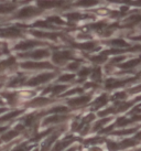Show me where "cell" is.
<instances>
[{
    "instance_id": "1",
    "label": "cell",
    "mask_w": 141,
    "mask_h": 151,
    "mask_svg": "<svg viewBox=\"0 0 141 151\" xmlns=\"http://www.w3.org/2000/svg\"><path fill=\"white\" fill-rule=\"evenodd\" d=\"M54 77L53 73H43V74H40V75L34 76L33 78L28 82V85L29 86H37V85L44 84L46 82L51 81Z\"/></svg>"
},
{
    "instance_id": "2",
    "label": "cell",
    "mask_w": 141,
    "mask_h": 151,
    "mask_svg": "<svg viewBox=\"0 0 141 151\" xmlns=\"http://www.w3.org/2000/svg\"><path fill=\"white\" fill-rule=\"evenodd\" d=\"M73 58V54H72V52L70 51H58V52H55L52 56V59L55 63L58 64H63L64 62H66L68 60H70Z\"/></svg>"
},
{
    "instance_id": "3",
    "label": "cell",
    "mask_w": 141,
    "mask_h": 151,
    "mask_svg": "<svg viewBox=\"0 0 141 151\" xmlns=\"http://www.w3.org/2000/svg\"><path fill=\"white\" fill-rule=\"evenodd\" d=\"M65 2L63 0H39L37 1V7L43 9H52L56 7H62Z\"/></svg>"
},
{
    "instance_id": "4",
    "label": "cell",
    "mask_w": 141,
    "mask_h": 151,
    "mask_svg": "<svg viewBox=\"0 0 141 151\" xmlns=\"http://www.w3.org/2000/svg\"><path fill=\"white\" fill-rule=\"evenodd\" d=\"M22 68L25 70H39V68H52V65L47 62H24L21 64Z\"/></svg>"
},
{
    "instance_id": "5",
    "label": "cell",
    "mask_w": 141,
    "mask_h": 151,
    "mask_svg": "<svg viewBox=\"0 0 141 151\" xmlns=\"http://www.w3.org/2000/svg\"><path fill=\"white\" fill-rule=\"evenodd\" d=\"M40 12V10L37 9L35 7H24L23 9H21L20 11L18 12L17 14V18L19 19H27V18H31L33 17V16H37V13Z\"/></svg>"
},
{
    "instance_id": "6",
    "label": "cell",
    "mask_w": 141,
    "mask_h": 151,
    "mask_svg": "<svg viewBox=\"0 0 141 151\" xmlns=\"http://www.w3.org/2000/svg\"><path fill=\"white\" fill-rule=\"evenodd\" d=\"M50 55V52L47 50H35L33 52H30V53H27V54H23L21 56L23 58H31L33 60H42V59H45Z\"/></svg>"
},
{
    "instance_id": "7",
    "label": "cell",
    "mask_w": 141,
    "mask_h": 151,
    "mask_svg": "<svg viewBox=\"0 0 141 151\" xmlns=\"http://www.w3.org/2000/svg\"><path fill=\"white\" fill-rule=\"evenodd\" d=\"M41 42H37V41H33V40H28V41H22L20 42L19 44L16 45V50L18 51H28V50H31V49H33L35 46L40 45Z\"/></svg>"
},
{
    "instance_id": "8",
    "label": "cell",
    "mask_w": 141,
    "mask_h": 151,
    "mask_svg": "<svg viewBox=\"0 0 141 151\" xmlns=\"http://www.w3.org/2000/svg\"><path fill=\"white\" fill-rule=\"evenodd\" d=\"M21 35V31L17 28H7L0 30V37L2 38H18Z\"/></svg>"
},
{
    "instance_id": "9",
    "label": "cell",
    "mask_w": 141,
    "mask_h": 151,
    "mask_svg": "<svg viewBox=\"0 0 141 151\" xmlns=\"http://www.w3.org/2000/svg\"><path fill=\"white\" fill-rule=\"evenodd\" d=\"M89 101H91V97L89 96H79V97L74 98V99L68 101V105L73 106V107H78V106L87 104Z\"/></svg>"
},
{
    "instance_id": "10",
    "label": "cell",
    "mask_w": 141,
    "mask_h": 151,
    "mask_svg": "<svg viewBox=\"0 0 141 151\" xmlns=\"http://www.w3.org/2000/svg\"><path fill=\"white\" fill-rule=\"evenodd\" d=\"M99 4V0H78L76 2V6L77 7H94L96 4Z\"/></svg>"
},
{
    "instance_id": "11",
    "label": "cell",
    "mask_w": 141,
    "mask_h": 151,
    "mask_svg": "<svg viewBox=\"0 0 141 151\" xmlns=\"http://www.w3.org/2000/svg\"><path fill=\"white\" fill-rule=\"evenodd\" d=\"M32 34L37 38H49V39H56L58 34L52 32H41V31H32Z\"/></svg>"
},
{
    "instance_id": "12",
    "label": "cell",
    "mask_w": 141,
    "mask_h": 151,
    "mask_svg": "<svg viewBox=\"0 0 141 151\" xmlns=\"http://www.w3.org/2000/svg\"><path fill=\"white\" fill-rule=\"evenodd\" d=\"M16 63V60L13 58H10V59H7L4 61H1L0 62V72H4V70H7L8 67H11L12 65H14Z\"/></svg>"
},
{
    "instance_id": "13",
    "label": "cell",
    "mask_w": 141,
    "mask_h": 151,
    "mask_svg": "<svg viewBox=\"0 0 141 151\" xmlns=\"http://www.w3.org/2000/svg\"><path fill=\"white\" fill-rule=\"evenodd\" d=\"M141 63V58H138V59H132L128 61V62H126V63L121 64L120 67L121 68H132V67L137 66L139 64Z\"/></svg>"
},
{
    "instance_id": "14",
    "label": "cell",
    "mask_w": 141,
    "mask_h": 151,
    "mask_svg": "<svg viewBox=\"0 0 141 151\" xmlns=\"http://www.w3.org/2000/svg\"><path fill=\"white\" fill-rule=\"evenodd\" d=\"M66 89V86L65 85H55L53 87H50L47 88L45 91V93H52L53 95H58V94H61L63 91H65Z\"/></svg>"
},
{
    "instance_id": "15",
    "label": "cell",
    "mask_w": 141,
    "mask_h": 151,
    "mask_svg": "<svg viewBox=\"0 0 141 151\" xmlns=\"http://www.w3.org/2000/svg\"><path fill=\"white\" fill-rule=\"evenodd\" d=\"M14 9H16L14 4H0V14H7V13L12 12Z\"/></svg>"
},
{
    "instance_id": "16",
    "label": "cell",
    "mask_w": 141,
    "mask_h": 151,
    "mask_svg": "<svg viewBox=\"0 0 141 151\" xmlns=\"http://www.w3.org/2000/svg\"><path fill=\"white\" fill-rule=\"evenodd\" d=\"M141 22V14H132L126 20V23L128 25H133L138 24Z\"/></svg>"
},
{
    "instance_id": "17",
    "label": "cell",
    "mask_w": 141,
    "mask_h": 151,
    "mask_svg": "<svg viewBox=\"0 0 141 151\" xmlns=\"http://www.w3.org/2000/svg\"><path fill=\"white\" fill-rule=\"evenodd\" d=\"M65 117L64 116H58V115H55V116H52V117H47L44 120V125H47V124H56V122H60L64 120Z\"/></svg>"
},
{
    "instance_id": "18",
    "label": "cell",
    "mask_w": 141,
    "mask_h": 151,
    "mask_svg": "<svg viewBox=\"0 0 141 151\" xmlns=\"http://www.w3.org/2000/svg\"><path fill=\"white\" fill-rule=\"evenodd\" d=\"M110 44L112 46H115V47H119V49H121V47H129V44L122 39H115L110 42Z\"/></svg>"
},
{
    "instance_id": "19",
    "label": "cell",
    "mask_w": 141,
    "mask_h": 151,
    "mask_svg": "<svg viewBox=\"0 0 141 151\" xmlns=\"http://www.w3.org/2000/svg\"><path fill=\"white\" fill-rule=\"evenodd\" d=\"M78 47L81 49H83V50H86V51H91L95 49L96 44L94 42H86V43H83V44H78Z\"/></svg>"
},
{
    "instance_id": "20",
    "label": "cell",
    "mask_w": 141,
    "mask_h": 151,
    "mask_svg": "<svg viewBox=\"0 0 141 151\" xmlns=\"http://www.w3.org/2000/svg\"><path fill=\"white\" fill-rule=\"evenodd\" d=\"M21 113H22L21 110H16V111H13V113H10V114H8V115H6V116H4L2 118H0V122H4V120L12 119V118L17 117L18 115H20Z\"/></svg>"
},
{
    "instance_id": "21",
    "label": "cell",
    "mask_w": 141,
    "mask_h": 151,
    "mask_svg": "<svg viewBox=\"0 0 141 151\" xmlns=\"http://www.w3.org/2000/svg\"><path fill=\"white\" fill-rule=\"evenodd\" d=\"M49 99L47 98H37V99H34L32 103H31V105L33 106H43L45 105V104H47L49 103Z\"/></svg>"
},
{
    "instance_id": "22",
    "label": "cell",
    "mask_w": 141,
    "mask_h": 151,
    "mask_svg": "<svg viewBox=\"0 0 141 151\" xmlns=\"http://www.w3.org/2000/svg\"><path fill=\"white\" fill-rule=\"evenodd\" d=\"M108 98L106 95H103V96H100L97 101H95V106L96 107H100V106H104L106 103H107Z\"/></svg>"
},
{
    "instance_id": "23",
    "label": "cell",
    "mask_w": 141,
    "mask_h": 151,
    "mask_svg": "<svg viewBox=\"0 0 141 151\" xmlns=\"http://www.w3.org/2000/svg\"><path fill=\"white\" fill-rule=\"evenodd\" d=\"M47 22L49 23H56V24H64V21H63L61 18L56 17V16L47 18Z\"/></svg>"
},
{
    "instance_id": "24",
    "label": "cell",
    "mask_w": 141,
    "mask_h": 151,
    "mask_svg": "<svg viewBox=\"0 0 141 151\" xmlns=\"http://www.w3.org/2000/svg\"><path fill=\"white\" fill-rule=\"evenodd\" d=\"M66 17L68 20H70V21H77V20H79V19H82L83 16L79 14V13H67Z\"/></svg>"
},
{
    "instance_id": "25",
    "label": "cell",
    "mask_w": 141,
    "mask_h": 151,
    "mask_svg": "<svg viewBox=\"0 0 141 151\" xmlns=\"http://www.w3.org/2000/svg\"><path fill=\"white\" fill-rule=\"evenodd\" d=\"M75 78L74 74H64L58 78V82H70Z\"/></svg>"
},
{
    "instance_id": "26",
    "label": "cell",
    "mask_w": 141,
    "mask_h": 151,
    "mask_svg": "<svg viewBox=\"0 0 141 151\" xmlns=\"http://www.w3.org/2000/svg\"><path fill=\"white\" fill-rule=\"evenodd\" d=\"M35 27H39V28H45V29H52L53 27L51 25V23H49L47 21H37L34 23Z\"/></svg>"
},
{
    "instance_id": "27",
    "label": "cell",
    "mask_w": 141,
    "mask_h": 151,
    "mask_svg": "<svg viewBox=\"0 0 141 151\" xmlns=\"http://www.w3.org/2000/svg\"><path fill=\"white\" fill-rule=\"evenodd\" d=\"M17 134H18L17 131H9L8 134H6L2 136V140H4V141H9L10 139L14 138Z\"/></svg>"
},
{
    "instance_id": "28",
    "label": "cell",
    "mask_w": 141,
    "mask_h": 151,
    "mask_svg": "<svg viewBox=\"0 0 141 151\" xmlns=\"http://www.w3.org/2000/svg\"><path fill=\"white\" fill-rule=\"evenodd\" d=\"M106 55L104 54H100V55H97V56H93L91 58V61H94L96 63H104L105 61H106Z\"/></svg>"
},
{
    "instance_id": "29",
    "label": "cell",
    "mask_w": 141,
    "mask_h": 151,
    "mask_svg": "<svg viewBox=\"0 0 141 151\" xmlns=\"http://www.w3.org/2000/svg\"><path fill=\"white\" fill-rule=\"evenodd\" d=\"M23 81H24V77H21V76H19V77H17V78H14V80L10 83V86H18L19 84H22L23 83Z\"/></svg>"
},
{
    "instance_id": "30",
    "label": "cell",
    "mask_w": 141,
    "mask_h": 151,
    "mask_svg": "<svg viewBox=\"0 0 141 151\" xmlns=\"http://www.w3.org/2000/svg\"><path fill=\"white\" fill-rule=\"evenodd\" d=\"M100 76H101V73H100L99 68H95V70L91 71V77H93L94 80H99Z\"/></svg>"
},
{
    "instance_id": "31",
    "label": "cell",
    "mask_w": 141,
    "mask_h": 151,
    "mask_svg": "<svg viewBox=\"0 0 141 151\" xmlns=\"http://www.w3.org/2000/svg\"><path fill=\"white\" fill-rule=\"evenodd\" d=\"M91 71H93V70L88 68V67H84L83 70L79 72V76H81V77H86L89 73H91Z\"/></svg>"
},
{
    "instance_id": "32",
    "label": "cell",
    "mask_w": 141,
    "mask_h": 151,
    "mask_svg": "<svg viewBox=\"0 0 141 151\" xmlns=\"http://www.w3.org/2000/svg\"><path fill=\"white\" fill-rule=\"evenodd\" d=\"M79 67V62H74V63L70 64L68 66H67V68L70 70V71H75V70H77Z\"/></svg>"
},
{
    "instance_id": "33",
    "label": "cell",
    "mask_w": 141,
    "mask_h": 151,
    "mask_svg": "<svg viewBox=\"0 0 141 151\" xmlns=\"http://www.w3.org/2000/svg\"><path fill=\"white\" fill-rule=\"evenodd\" d=\"M13 151H27V149H25L24 147H22V146H20V147H18V148H16Z\"/></svg>"
},
{
    "instance_id": "34",
    "label": "cell",
    "mask_w": 141,
    "mask_h": 151,
    "mask_svg": "<svg viewBox=\"0 0 141 151\" xmlns=\"http://www.w3.org/2000/svg\"><path fill=\"white\" fill-rule=\"evenodd\" d=\"M136 4H138V6H141V0H138V1H136Z\"/></svg>"
},
{
    "instance_id": "35",
    "label": "cell",
    "mask_w": 141,
    "mask_h": 151,
    "mask_svg": "<svg viewBox=\"0 0 141 151\" xmlns=\"http://www.w3.org/2000/svg\"><path fill=\"white\" fill-rule=\"evenodd\" d=\"M4 130H6V128H4V127H1V128H0V132H2Z\"/></svg>"
},
{
    "instance_id": "36",
    "label": "cell",
    "mask_w": 141,
    "mask_h": 151,
    "mask_svg": "<svg viewBox=\"0 0 141 151\" xmlns=\"http://www.w3.org/2000/svg\"><path fill=\"white\" fill-rule=\"evenodd\" d=\"M2 105H4V101L0 99V106H2Z\"/></svg>"
},
{
    "instance_id": "37",
    "label": "cell",
    "mask_w": 141,
    "mask_h": 151,
    "mask_svg": "<svg viewBox=\"0 0 141 151\" xmlns=\"http://www.w3.org/2000/svg\"><path fill=\"white\" fill-rule=\"evenodd\" d=\"M0 86H1V85H0Z\"/></svg>"
}]
</instances>
